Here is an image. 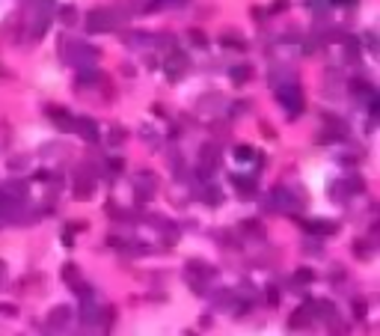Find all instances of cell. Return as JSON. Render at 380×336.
Instances as JSON below:
<instances>
[{"label": "cell", "instance_id": "14", "mask_svg": "<svg viewBox=\"0 0 380 336\" xmlns=\"http://www.w3.org/2000/svg\"><path fill=\"white\" fill-rule=\"evenodd\" d=\"M253 18L259 21V18H264V12H261V6H253Z\"/></svg>", "mask_w": 380, "mask_h": 336}, {"label": "cell", "instance_id": "12", "mask_svg": "<svg viewBox=\"0 0 380 336\" xmlns=\"http://www.w3.org/2000/svg\"><path fill=\"white\" fill-rule=\"evenodd\" d=\"M288 9V0H274V6H270V12H285Z\"/></svg>", "mask_w": 380, "mask_h": 336}, {"label": "cell", "instance_id": "1", "mask_svg": "<svg viewBox=\"0 0 380 336\" xmlns=\"http://www.w3.org/2000/svg\"><path fill=\"white\" fill-rule=\"evenodd\" d=\"M116 27V15H113V6H104V9H92L87 18V30L89 33H104V30H113Z\"/></svg>", "mask_w": 380, "mask_h": 336}, {"label": "cell", "instance_id": "3", "mask_svg": "<svg viewBox=\"0 0 380 336\" xmlns=\"http://www.w3.org/2000/svg\"><path fill=\"white\" fill-rule=\"evenodd\" d=\"M69 316H71L69 306H57V309L51 313V319H48V321H51L53 327H60V324H66V319H69Z\"/></svg>", "mask_w": 380, "mask_h": 336}, {"label": "cell", "instance_id": "7", "mask_svg": "<svg viewBox=\"0 0 380 336\" xmlns=\"http://www.w3.org/2000/svg\"><path fill=\"white\" fill-rule=\"evenodd\" d=\"M60 18H63V24L69 27V24H74V18H77V12H74V6H63V12H60Z\"/></svg>", "mask_w": 380, "mask_h": 336}, {"label": "cell", "instance_id": "8", "mask_svg": "<svg viewBox=\"0 0 380 336\" xmlns=\"http://www.w3.org/2000/svg\"><path fill=\"white\" fill-rule=\"evenodd\" d=\"M220 42H223L226 48H238V51H243V48H247V45H243V39H235V36H223Z\"/></svg>", "mask_w": 380, "mask_h": 336}, {"label": "cell", "instance_id": "2", "mask_svg": "<svg viewBox=\"0 0 380 336\" xmlns=\"http://www.w3.org/2000/svg\"><path fill=\"white\" fill-rule=\"evenodd\" d=\"M184 69H187V60H184V54L175 51V54H170V57H167V71H170L173 77H178Z\"/></svg>", "mask_w": 380, "mask_h": 336}, {"label": "cell", "instance_id": "5", "mask_svg": "<svg viewBox=\"0 0 380 336\" xmlns=\"http://www.w3.org/2000/svg\"><path fill=\"white\" fill-rule=\"evenodd\" d=\"M77 125H80L77 131H80V134H84L87 140H95V137H98V131H95V125L89 122V119H77Z\"/></svg>", "mask_w": 380, "mask_h": 336}, {"label": "cell", "instance_id": "4", "mask_svg": "<svg viewBox=\"0 0 380 336\" xmlns=\"http://www.w3.org/2000/svg\"><path fill=\"white\" fill-rule=\"evenodd\" d=\"M232 77H235V84H247V81L253 77V69H250V66H235V69H232Z\"/></svg>", "mask_w": 380, "mask_h": 336}, {"label": "cell", "instance_id": "13", "mask_svg": "<svg viewBox=\"0 0 380 336\" xmlns=\"http://www.w3.org/2000/svg\"><path fill=\"white\" fill-rule=\"evenodd\" d=\"M0 313H6V316H15V306H6V303H0Z\"/></svg>", "mask_w": 380, "mask_h": 336}, {"label": "cell", "instance_id": "15", "mask_svg": "<svg viewBox=\"0 0 380 336\" xmlns=\"http://www.w3.org/2000/svg\"><path fill=\"white\" fill-rule=\"evenodd\" d=\"M336 3H347V0H336Z\"/></svg>", "mask_w": 380, "mask_h": 336}, {"label": "cell", "instance_id": "9", "mask_svg": "<svg viewBox=\"0 0 380 336\" xmlns=\"http://www.w3.org/2000/svg\"><path fill=\"white\" fill-rule=\"evenodd\" d=\"M63 277H66L69 283H77V268H74V265H66V268H63Z\"/></svg>", "mask_w": 380, "mask_h": 336}, {"label": "cell", "instance_id": "11", "mask_svg": "<svg viewBox=\"0 0 380 336\" xmlns=\"http://www.w3.org/2000/svg\"><path fill=\"white\" fill-rule=\"evenodd\" d=\"M235 158H241V161L253 158V149H250V146H238V149H235Z\"/></svg>", "mask_w": 380, "mask_h": 336}, {"label": "cell", "instance_id": "10", "mask_svg": "<svg viewBox=\"0 0 380 336\" xmlns=\"http://www.w3.org/2000/svg\"><path fill=\"white\" fill-rule=\"evenodd\" d=\"M294 280H297V283H312V271H309V268H300Z\"/></svg>", "mask_w": 380, "mask_h": 336}, {"label": "cell", "instance_id": "6", "mask_svg": "<svg viewBox=\"0 0 380 336\" xmlns=\"http://www.w3.org/2000/svg\"><path fill=\"white\" fill-rule=\"evenodd\" d=\"M187 39L196 45V48H205V45H208V39L202 36V30H187Z\"/></svg>", "mask_w": 380, "mask_h": 336}]
</instances>
